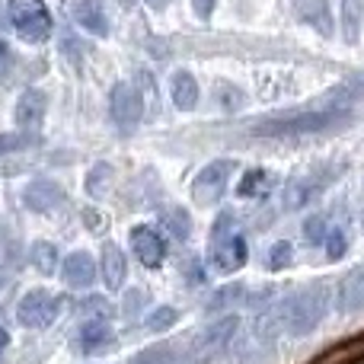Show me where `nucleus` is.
<instances>
[{
	"label": "nucleus",
	"instance_id": "nucleus-29",
	"mask_svg": "<svg viewBox=\"0 0 364 364\" xmlns=\"http://www.w3.org/2000/svg\"><path fill=\"white\" fill-rule=\"evenodd\" d=\"M323 243H326V256L333 259V262L346 256V233L342 230H329V237L323 240Z\"/></svg>",
	"mask_w": 364,
	"mask_h": 364
},
{
	"label": "nucleus",
	"instance_id": "nucleus-20",
	"mask_svg": "<svg viewBox=\"0 0 364 364\" xmlns=\"http://www.w3.org/2000/svg\"><path fill=\"white\" fill-rule=\"evenodd\" d=\"M112 339V329H109V316H93V320L83 323V333H80V342L87 352H96V348L109 346Z\"/></svg>",
	"mask_w": 364,
	"mask_h": 364
},
{
	"label": "nucleus",
	"instance_id": "nucleus-22",
	"mask_svg": "<svg viewBox=\"0 0 364 364\" xmlns=\"http://www.w3.org/2000/svg\"><path fill=\"white\" fill-rule=\"evenodd\" d=\"M361 19H364V0H342V32L346 42H358L361 38Z\"/></svg>",
	"mask_w": 364,
	"mask_h": 364
},
{
	"label": "nucleus",
	"instance_id": "nucleus-9",
	"mask_svg": "<svg viewBox=\"0 0 364 364\" xmlns=\"http://www.w3.org/2000/svg\"><path fill=\"white\" fill-rule=\"evenodd\" d=\"M132 250L144 269H157L166 259V243L154 227H134L132 230Z\"/></svg>",
	"mask_w": 364,
	"mask_h": 364
},
{
	"label": "nucleus",
	"instance_id": "nucleus-19",
	"mask_svg": "<svg viewBox=\"0 0 364 364\" xmlns=\"http://www.w3.org/2000/svg\"><path fill=\"white\" fill-rule=\"evenodd\" d=\"M272 186H275V176H272L269 170H250L240 179L237 195L240 198H262V195L272 192Z\"/></svg>",
	"mask_w": 364,
	"mask_h": 364
},
{
	"label": "nucleus",
	"instance_id": "nucleus-7",
	"mask_svg": "<svg viewBox=\"0 0 364 364\" xmlns=\"http://www.w3.org/2000/svg\"><path fill=\"white\" fill-rule=\"evenodd\" d=\"M233 160H214V164H208L205 170L195 176L192 182V198L195 205H214V201L224 195L227 188V179L233 176Z\"/></svg>",
	"mask_w": 364,
	"mask_h": 364
},
{
	"label": "nucleus",
	"instance_id": "nucleus-27",
	"mask_svg": "<svg viewBox=\"0 0 364 364\" xmlns=\"http://www.w3.org/2000/svg\"><path fill=\"white\" fill-rule=\"evenodd\" d=\"M291 256H294V246L288 243V240H282V243H275L269 250V269H288L291 265Z\"/></svg>",
	"mask_w": 364,
	"mask_h": 364
},
{
	"label": "nucleus",
	"instance_id": "nucleus-12",
	"mask_svg": "<svg viewBox=\"0 0 364 364\" xmlns=\"http://www.w3.org/2000/svg\"><path fill=\"white\" fill-rule=\"evenodd\" d=\"M74 19L80 29H87L90 36H109V19L102 0H74Z\"/></svg>",
	"mask_w": 364,
	"mask_h": 364
},
{
	"label": "nucleus",
	"instance_id": "nucleus-17",
	"mask_svg": "<svg viewBox=\"0 0 364 364\" xmlns=\"http://www.w3.org/2000/svg\"><path fill=\"white\" fill-rule=\"evenodd\" d=\"M170 90H173V102H176V109H182V112L198 106V80L188 70H176L173 74Z\"/></svg>",
	"mask_w": 364,
	"mask_h": 364
},
{
	"label": "nucleus",
	"instance_id": "nucleus-24",
	"mask_svg": "<svg viewBox=\"0 0 364 364\" xmlns=\"http://www.w3.org/2000/svg\"><path fill=\"white\" fill-rule=\"evenodd\" d=\"M164 224L176 240H186L188 233H192V220H188V214L182 211V208H170V211L164 214Z\"/></svg>",
	"mask_w": 364,
	"mask_h": 364
},
{
	"label": "nucleus",
	"instance_id": "nucleus-10",
	"mask_svg": "<svg viewBox=\"0 0 364 364\" xmlns=\"http://www.w3.org/2000/svg\"><path fill=\"white\" fill-rule=\"evenodd\" d=\"M61 275L70 288H90L96 282V262L90 252L77 250V252H68L61 259Z\"/></svg>",
	"mask_w": 364,
	"mask_h": 364
},
{
	"label": "nucleus",
	"instance_id": "nucleus-35",
	"mask_svg": "<svg viewBox=\"0 0 364 364\" xmlns=\"http://www.w3.org/2000/svg\"><path fill=\"white\" fill-rule=\"evenodd\" d=\"M147 4H151V6H154V10H164V6H166V4H170V0H147Z\"/></svg>",
	"mask_w": 364,
	"mask_h": 364
},
{
	"label": "nucleus",
	"instance_id": "nucleus-33",
	"mask_svg": "<svg viewBox=\"0 0 364 364\" xmlns=\"http://www.w3.org/2000/svg\"><path fill=\"white\" fill-rule=\"evenodd\" d=\"M195 13H198V19H208L214 13V0H192Z\"/></svg>",
	"mask_w": 364,
	"mask_h": 364
},
{
	"label": "nucleus",
	"instance_id": "nucleus-31",
	"mask_svg": "<svg viewBox=\"0 0 364 364\" xmlns=\"http://www.w3.org/2000/svg\"><path fill=\"white\" fill-rule=\"evenodd\" d=\"M29 144H32V134H0V154L19 151V147H29Z\"/></svg>",
	"mask_w": 364,
	"mask_h": 364
},
{
	"label": "nucleus",
	"instance_id": "nucleus-14",
	"mask_svg": "<svg viewBox=\"0 0 364 364\" xmlns=\"http://www.w3.org/2000/svg\"><path fill=\"white\" fill-rule=\"evenodd\" d=\"M102 282H106L109 291H122V284H125L128 278V262H125V252L119 250L115 243H106L102 246Z\"/></svg>",
	"mask_w": 364,
	"mask_h": 364
},
{
	"label": "nucleus",
	"instance_id": "nucleus-34",
	"mask_svg": "<svg viewBox=\"0 0 364 364\" xmlns=\"http://www.w3.org/2000/svg\"><path fill=\"white\" fill-rule=\"evenodd\" d=\"M6 346H10V333H6V329L4 326H0V352H4V348Z\"/></svg>",
	"mask_w": 364,
	"mask_h": 364
},
{
	"label": "nucleus",
	"instance_id": "nucleus-25",
	"mask_svg": "<svg viewBox=\"0 0 364 364\" xmlns=\"http://www.w3.org/2000/svg\"><path fill=\"white\" fill-rule=\"evenodd\" d=\"M109 179H112V166H109V164H96L93 170H90V176H87V192L93 195V198L106 195Z\"/></svg>",
	"mask_w": 364,
	"mask_h": 364
},
{
	"label": "nucleus",
	"instance_id": "nucleus-28",
	"mask_svg": "<svg viewBox=\"0 0 364 364\" xmlns=\"http://www.w3.org/2000/svg\"><path fill=\"white\" fill-rule=\"evenodd\" d=\"M304 233H307V237L314 240V243H323V240L329 237V220L316 214V218H310L307 224H304Z\"/></svg>",
	"mask_w": 364,
	"mask_h": 364
},
{
	"label": "nucleus",
	"instance_id": "nucleus-32",
	"mask_svg": "<svg viewBox=\"0 0 364 364\" xmlns=\"http://www.w3.org/2000/svg\"><path fill=\"white\" fill-rule=\"evenodd\" d=\"M83 224H90V230L100 233L102 227H106V220H102V214H100V211H93V208H90V211H83Z\"/></svg>",
	"mask_w": 364,
	"mask_h": 364
},
{
	"label": "nucleus",
	"instance_id": "nucleus-18",
	"mask_svg": "<svg viewBox=\"0 0 364 364\" xmlns=\"http://www.w3.org/2000/svg\"><path fill=\"white\" fill-rule=\"evenodd\" d=\"M297 16L307 19L316 32H323V36L333 32V19H329V4L326 0H297Z\"/></svg>",
	"mask_w": 364,
	"mask_h": 364
},
{
	"label": "nucleus",
	"instance_id": "nucleus-8",
	"mask_svg": "<svg viewBox=\"0 0 364 364\" xmlns=\"http://www.w3.org/2000/svg\"><path fill=\"white\" fill-rule=\"evenodd\" d=\"M109 112H112V122L125 132H132L141 122V112H144V102H141V93L132 87V83H115L112 96H109Z\"/></svg>",
	"mask_w": 364,
	"mask_h": 364
},
{
	"label": "nucleus",
	"instance_id": "nucleus-5",
	"mask_svg": "<svg viewBox=\"0 0 364 364\" xmlns=\"http://www.w3.org/2000/svg\"><path fill=\"white\" fill-rule=\"evenodd\" d=\"M6 13L23 42L38 45L51 36V13L45 0H6Z\"/></svg>",
	"mask_w": 364,
	"mask_h": 364
},
{
	"label": "nucleus",
	"instance_id": "nucleus-26",
	"mask_svg": "<svg viewBox=\"0 0 364 364\" xmlns=\"http://www.w3.org/2000/svg\"><path fill=\"white\" fill-rule=\"evenodd\" d=\"M176 320H179V314L173 307H157L151 316H147V329H154V333H164V329H170Z\"/></svg>",
	"mask_w": 364,
	"mask_h": 364
},
{
	"label": "nucleus",
	"instance_id": "nucleus-1",
	"mask_svg": "<svg viewBox=\"0 0 364 364\" xmlns=\"http://www.w3.org/2000/svg\"><path fill=\"white\" fill-rule=\"evenodd\" d=\"M329 304H333V284L329 282H314L304 291L288 297V333L307 336L326 320Z\"/></svg>",
	"mask_w": 364,
	"mask_h": 364
},
{
	"label": "nucleus",
	"instance_id": "nucleus-16",
	"mask_svg": "<svg viewBox=\"0 0 364 364\" xmlns=\"http://www.w3.org/2000/svg\"><path fill=\"white\" fill-rule=\"evenodd\" d=\"M361 361H364V333L355 336V339L339 342L326 355H320L314 364H361Z\"/></svg>",
	"mask_w": 364,
	"mask_h": 364
},
{
	"label": "nucleus",
	"instance_id": "nucleus-15",
	"mask_svg": "<svg viewBox=\"0 0 364 364\" xmlns=\"http://www.w3.org/2000/svg\"><path fill=\"white\" fill-rule=\"evenodd\" d=\"M61 198H64L61 188H58L51 179H36V182H29V186H26V192H23L26 208H29V211H38V214L51 211V208H55Z\"/></svg>",
	"mask_w": 364,
	"mask_h": 364
},
{
	"label": "nucleus",
	"instance_id": "nucleus-21",
	"mask_svg": "<svg viewBox=\"0 0 364 364\" xmlns=\"http://www.w3.org/2000/svg\"><path fill=\"white\" fill-rule=\"evenodd\" d=\"M329 182L326 176H304V179H291L288 182V192H284V208H301L316 188Z\"/></svg>",
	"mask_w": 364,
	"mask_h": 364
},
{
	"label": "nucleus",
	"instance_id": "nucleus-2",
	"mask_svg": "<svg viewBox=\"0 0 364 364\" xmlns=\"http://www.w3.org/2000/svg\"><path fill=\"white\" fill-rule=\"evenodd\" d=\"M208 262H211L214 272H224V275L246 265V240L243 233H237V220H233L230 211H224L218 218V224H214Z\"/></svg>",
	"mask_w": 364,
	"mask_h": 364
},
{
	"label": "nucleus",
	"instance_id": "nucleus-3",
	"mask_svg": "<svg viewBox=\"0 0 364 364\" xmlns=\"http://www.w3.org/2000/svg\"><path fill=\"white\" fill-rule=\"evenodd\" d=\"M237 329H240V320L233 314L218 316V320H211L208 326H201L198 333L188 339V346H186V352H182L179 361L182 364H205V361L218 358V355L233 342Z\"/></svg>",
	"mask_w": 364,
	"mask_h": 364
},
{
	"label": "nucleus",
	"instance_id": "nucleus-11",
	"mask_svg": "<svg viewBox=\"0 0 364 364\" xmlns=\"http://www.w3.org/2000/svg\"><path fill=\"white\" fill-rule=\"evenodd\" d=\"M45 109H48V96H45V90H26L16 102V125L23 128V132L38 128L42 119H45Z\"/></svg>",
	"mask_w": 364,
	"mask_h": 364
},
{
	"label": "nucleus",
	"instance_id": "nucleus-30",
	"mask_svg": "<svg viewBox=\"0 0 364 364\" xmlns=\"http://www.w3.org/2000/svg\"><path fill=\"white\" fill-rule=\"evenodd\" d=\"M240 294H243V288H240V284H230V288H220V291H218V297H211V304H208V307H211V310H220L224 304L240 301Z\"/></svg>",
	"mask_w": 364,
	"mask_h": 364
},
{
	"label": "nucleus",
	"instance_id": "nucleus-13",
	"mask_svg": "<svg viewBox=\"0 0 364 364\" xmlns=\"http://www.w3.org/2000/svg\"><path fill=\"white\" fill-rule=\"evenodd\" d=\"M339 310L342 314H358L364 310V262L355 265L339 284Z\"/></svg>",
	"mask_w": 364,
	"mask_h": 364
},
{
	"label": "nucleus",
	"instance_id": "nucleus-4",
	"mask_svg": "<svg viewBox=\"0 0 364 364\" xmlns=\"http://www.w3.org/2000/svg\"><path fill=\"white\" fill-rule=\"evenodd\" d=\"M346 112H333V109H320V112H301V115H282L275 122L256 125L252 134L259 138H301V134H316L333 128L336 122H342Z\"/></svg>",
	"mask_w": 364,
	"mask_h": 364
},
{
	"label": "nucleus",
	"instance_id": "nucleus-23",
	"mask_svg": "<svg viewBox=\"0 0 364 364\" xmlns=\"http://www.w3.org/2000/svg\"><path fill=\"white\" fill-rule=\"evenodd\" d=\"M29 259H32V265H36L42 275H51V272L58 269V250L48 243V240H36L32 250H29Z\"/></svg>",
	"mask_w": 364,
	"mask_h": 364
},
{
	"label": "nucleus",
	"instance_id": "nucleus-6",
	"mask_svg": "<svg viewBox=\"0 0 364 364\" xmlns=\"http://www.w3.org/2000/svg\"><path fill=\"white\" fill-rule=\"evenodd\" d=\"M58 310H61V301H58V297H51L48 291L36 288V291H29V294L19 301L16 320L23 323L26 329H48L51 323H55Z\"/></svg>",
	"mask_w": 364,
	"mask_h": 364
}]
</instances>
